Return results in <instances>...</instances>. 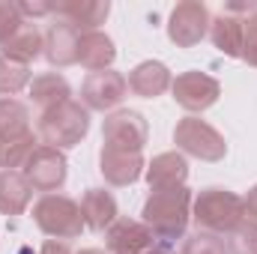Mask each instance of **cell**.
<instances>
[{"label":"cell","mask_w":257,"mask_h":254,"mask_svg":"<svg viewBox=\"0 0 257 254\" xmlns=\"http://www.w3.org/2000/svg\"><path fill=\"white\" fill-rule=\"evenodd\" d=\"M189 218H192V191L186 186L150 191V197L144 200V209H141V221L165 245L186 236Z\"/></svg>","instance_id":"1"},{"label":"cell","mask_w":257,"mask_h":254,"mask_svg":"<svg viewBox=\"0 0 257 254\" xmlns=\"http://www.w3.org/2000/svg\"><path fill=\"white\" fill-rule=\"evenodd\" d=\"M242 218H245L242 197L230 189L209 186V189H200L192 197V221L203 233L227 236Z\"/></svg>","instance_id":"2"},{"label":"cell","mask_w":257,"mask_h":254,"mask_svg":"<svg viewBox=\"0 0 257 254\" xmlns=\"http://www.w3.org/2000/svg\"><path fill=\"white\" fill-rule=\"evenodd\" d=\"M87 132H90V111L75 99H69V102L51 108V111H42V117L36 123L39 141L45 147L60 150V153L78 147L87 138Z\"/></svg>","instance_id":"3"},{"label":"cell","mask_w":257,"mask_h":254,"mask_svg":"<svg viewBox=\"0 0 257 254\" xmlns=\"http://www.w3.org/2000/svg\"><path fill=\"white\" fill-rule=\"evenodd\" d=\"M33 221L45 236L60 239V242L78 239L87 227L81 215V203L66 194H42L33 203Z\"/></svg>","instance_id":"4"},{"label":"cell","mask_w":257,"mask_h":254,"mask_svg":"<svg viewBox=\"0 0 257 254\" xmlns=\"http://www.w3.org/2000/svg\"><path fill=\"white\" fill-rule=\"evenodd\" d=\"M174 144L183 156H192V159H200V162H221L227 156L224 135L218 129H212L206 120H200L197 114H189L177 123Z\"/></svg>","instance_id":"5"},{"label":"cell","mask_w":257,"mask_h":254,"mask_svg":"<svg viewBox=\"0 0 257 254\" xmlns=\"http://www.w3.org/2000/svg\"><path fill=\"white\" fill-rule=\"evenodd\" d=\"M150 138V126L141 111H114L102 123V147L105 150H120V153H144Z\"/></svg>","instance_id":"6"},{"label":"cell","mask_w":257,"mask_h":254,"mask_svg":"<svg viewBox=\"0 0 257 254\" xmlns=\"http://www.w3.org/2000/svg\"><path fill=\"white\" fill-rule=\"evenodd\" d=\"M209 21H212V15H209L206 3H200V0L177 3L168 18V39L177 48H194L197 42H203V36H209Z\"/></svg>","instance_id":"7"},{"label":"cell","mask_w":257,"mask_h":254,"mask_svg":"<svg viewBox=\"0 0 257 254\" xmlns=\"http://www.w3.org/2000/svg\"><path fill=\"white\" fill-rule=\"evenodd\" d=\"M24 180L30 183L33 191H42V194H57L66 186V177H69V162L60 150L54 147H45L39 144V150L30 156V162L24 165Z\"/></svg>","instance_id":"8"},{"label":"cell","mask_w":257,"mask_h":254,"mask_svg":"<svg viewBox=\"0 0 257 254\" xmlns=\"http://www.w3.org/2000/svg\"><path fill=\"white\" fill-rule=\"evenodd\" d=\"M171 93H174V102H177L180 108H186V111H192V114H200V111H206V108H212V105L218 102L221 84H218L212 75L192 69V72H183V75L174 78Z\"/></svg>","instance_id":"9"},{"label":"cell","mask_w":257,"mask_h":254,"mask_svg":"<svg viewBox=\"0 0 257 254\" xmlns=\"http://www.w3.org/2000/svg\"><path fill=\"white\" fill-rule=\"evenodd\" d=\"M126 93H128L126 75H120L117 69L90 72L81 84V105L87 111H111L126 99Z\"/></svg>","instance_id":"10"},{"label":"cell","mask_w":257,"mask_h":254,"mask_svg":"<svg viewBox=\"0 0 257 254\" xmlns=\"http://www.w3.org/2000/svg\"><path fill=\"white\" fill-rule=\"evenodd\" d=\"M153 245H159V239L138 218L120 215L105 230V251L108 254H141V251H147V248H153Z\"/></svg>","instance_id":"11"},{"label":"cell","mask_w":257,"mask_h":254,"mask_svg":"<svg viewBox=\"0 0 257 254\" xmlns=\"http://www.w3.org/2000/svg\"><path fill=\"white\" fill-rule=\"evenodd\" d=\"M78 42H81V30L63 18H54L51 27L45 30V54L42 57L54 69L75 66L78 63Z\"/></svg>","instance_id":"12"},{"label":"cell","mask_w":257,"mask_h":254,"mask_svg":"<svg viewBox=\"0 0 257 254\" xmlns=\"http://www.w3.org/2000/svg\"><path fill=\"white\" fill-rule=\"evenodd\" d=\"M99 171H102V177H105L108 186L123 189V186H132V183H138L144 177L147 165H144L141 153H120V150H105L102 147V153H99Z\"/></svg>","instance_id":"13"},{"label":"cell","mask_w":257,"mask_h":254,"mask_svg":"<svg viewBox=\"0 0 257 254\" xmlns=\"http://www.w3.org/2000/svg\"><path fill=\"white\" fill-rule=\"evenodd\" d=\"M126 84L135 96H141V99H156V96H162L165 90H171L174 75H171V69L162 63V60H144V63H138L128 72Z\"/></svg>","instance_id":"14"},{"label":"cell","mask_w":257,"mask_h":254,"mask_svg":"<svg viewBox=\"0 0 257 254\" xmlns=\"http://www.w3.org/2000/svg\"><path fill=\"white\" fill-rule=\"evenodd\" d=\"M144 177H147V183H150V191L177 189V186H186V180H189V162H186V156H183L180 150L162 153V156H156V159L147 165Z\"/></svg>","instance_id":"15"},{"label":"cell","mask_w":257,"mask_h":254,"mask_svg":"<svg viewBox=\"0 0 257 254\" xmlns=\"http://www.w3.org/2000/svg\"><path fill=\"white\" fill-rule=\"evenodd\" d=\"M108 12H111L108 0H63L57 3L54 18H63L81 33H90V30H99V24H105Z\"/></svg>","instance_id":"16"},{"label":"cell","mask_w":257,"mask_h":254,"mask_svg":"<svg viewBox=\"0 0 257 254\" xmlns=\"http://www.w3.org/2000/svg\"><path fill=\"white\" fill-rule=\"evenodd\" d=\"M81 215H84V224L96 233H105L120 215H117V200L108 189H87L81 194Z\"/></svg>","instance_id":"17"},{"label":"cell","mask_w":257,"mask_h":254,"mask_svg":"<svg viewBox=\"0 0 257 254\" xmlns=\"http://www.w3.org/2000/svg\"><path fill=\"white\" fill-rule=\"evenodd\" d=\"M114 60H117V48H114V39L108 33H102V30L81 33L78 63L84 66L87 72H105V69H111Z\"/></svg>","instance_id":"18"},{"label":"cell","mask_w":257,"mask_h":254,"mask_svg":"<svg viewBox=\"0 0 257 254\" xmlns=\"http://www.w3.org/2000/svg\"><path fill=\"white\" fill-rule=\"evenodd\" d=\"M0 54H6V57H12V60H18V63L30 66L36 57L45 54V33H42L36 24L24 21L6 42H0Z\"/></svg>","instance_id":"19"},{"label":"cell","mask_w":257,"mask_h":254,"mask_svg":"<svg viewBox=\"0 0 257 254\" xmlns=\"http://www.w3.org/2000/svg\"><path fill=\"white\" fill-rule=\"evenodd\" d=\"M245 24L242 18L230 15V12H221L209 21V39L212 45L224 54V57H239L242 54V39H245Z\"/></svg>","instance_id":"20"},{"label":"cell","mask_w":257,"mask_h":254,"mask_svg":"<svg viewBox=\"0 0 257 254\" xmlns=\"http://www.w3.org/2000/svg\"><path fill=\"white\" fill-rule=\"evenodd\" d=\"M27 90H30V102L39 105L42 111H51V108H57V105H63V102L72 99V87H69V81L60 72H42V75H36Z\"/></svg>","instance_id":"21"},{"label":"cell","mask_w":257,"mask_h":254,"mask_svg":"<svg viewBox=\"0 0 257 254\" xmlns=\"http://www.w3.org/2000/svg\"><path fill=\"white\" fill-rule=\"evenodd\" d=\"M33 200V189L21 171H0V215H21Z\"/></svg>","instance_id":"22"},{"label":"cell","mask_w":257,"mask_h":254,"mask_svg":"<svg viewBox=\"0 0 257 254\" xmlns=\"http://www.w3.org/2000/svg\"><path fill=\"white\" fill-rule=\"evenodd\" d=\"M30 132V108L18 99H0V147L21 141Z\"/></svg>","instance_id":"23"},{"label":"cell","mask_w":257,"mask_h":254,"mask_svg":"<svg viewBox=\"0 0 257 254\" xmlns=\"http://www.w3.org/2000/svg\"><path fill=\"white\" fill-rule=\"evenodd\" d=\"M30 81H33L30 66L0 54V99H12L15 93H21L24 87H30Z\"/></svg>","instance_id":"24"},{"label":"cell","mask_w":257,"mask_h":254,"mask_svg":"<svg viewBox=\"0 0 257 254\" xmlns=\"http://www.w3.org/2000/svg\"><path fill=\"white\" fill-rule=\"evenodd\" d=\"M36 150H39V135L30 132L27 138L0 147V168H3V171H24V165L30 162V156H33Z\"/></svg>","instance_id":"25"},{"label":"cell","mask_w":257,"mask_h":254,"mask_svg":"<svg viewBox=\"0 0 257 254\" xmlns=\"http://www.w3.org/2000/svg\"><path fill=\"white\" fill-rule=\"evenodd\" d=\"M227 251L230 254H257V221L242 218L227 233Z\"/></svg>","instance_id":"26"},{"label":"cell","mask_w":257,"mask_h":254,"mask_svg":"<svg viewBox=\"0 0 257 254\" xmlns=\"http://www.w3.org/2000/svg\"><path fill=\"white\" fill-rule=\"evenodd\" d=\"M180 254H230V251H227V245H224L221 236H212V233L197 230L192 236H186Z\"/></svg>","instance_id":"27"},{"label":"cell","mask_w":257,"mask_h":254,"mask_svg":"<svg viewBox=\"0 0 257 254\" xmlns=\"http://www.w3.org/2000/svg\"><path fill=\"white\" fill-rule=\"evenodd\" d=\"M24 24V18L18 15V9H15V3H9V0H0V42H6L18 27Z\"/></svg>","instance_id":"28"},{"label":"cell","mask_w":257,"mask_h":254,"mask_svg":"<svg viewBox=\"0 0 257 254\" xmlns=\"http://www.w3.org/2000/svg\"><path fill=\"white\" fill-rule=\"evenodd\" d=\"M15 9H18V15L27 21V18H48V15H57V3H48V0H33V3H27V0H21V3H15Z\"/></svg>","instance_id":"29"},{"label":"cell","mask_w":257,"mask_h":254,"mask_svg":"<svg viewBox=\"0 0 257 254\" xmlns=\"http://www.w3.org/2000/svg\"><path fill=\"white\" fill-rule=\"evenodd\" d=\"M239 60H245L248 66H257V18L245 24V39H242V54Z\"/></svg>","instance_id":"30"},{"label":"cell","mask_w":257,"mask_h":254,"mask_svg":"<svg viewBox=\"0 0 257 254\" xmlns=\"http://www.w3.org/2000/svg\"><path fill=\"white\" fill-rule=\"evenodd\" d=\"M242 206H245V218L257 221V183L248 189V194L242 197Z\"/></svg>","instance_id":"31"},{"label":"cell","mask_w":257,"mask_h":254,"mask_svg":"<svg viewBox=\"0 0 257 254\" xmlns=\"http://www.w3.org/2000/svg\"><path fill=\"white\" fill-rule=\"evenodd\" d=\"M39 254H72V251H69V245L60 242V239H48V242L42 245V251H39Z\"/></svg>","instance_id":"32"},{"label":"cell","mask_w":257,"mask_h":254,"mask_svg":"<svg viewBox=\"0 0 257 254\" xmlns=\"http://www.w3.org/2000/svg\"><path fill=\"white\" fill-rule=\"evenodd\" d=\"M141 254H171V245L159 242V245H153V248H147V251H141Z\"/></svg>","instance_id":"33"},{"label":"cell","mask_w":257,"mask_h":254,"mask_svg":"<svg viewBox=\"0 0 257 254\" xmlns=\"http://www.w3.org/2000/svg\"><path fill=\"white\" fill-rule=\"evenodd\" d=\"M81 254H108V251H105V248H84Z\"/></svg>","instance_id":"34"}]
</instances>
